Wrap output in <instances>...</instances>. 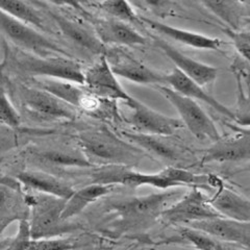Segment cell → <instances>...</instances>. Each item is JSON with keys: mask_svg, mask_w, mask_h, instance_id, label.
<instances>
[{"mask_svg": "<svg viewBox=\"0 0 250 250\" xmlns=\"http://www.w3.org/2000/svg\"><path fill=\"white\" fill-rule=\"evenodd\" d=\"M224 33L228 35L234 48L238 51L241 59L246 62H249V53H250V35L248 30H231L229 28H225Z\"/></svg>", "mask_w": 250, "mask_h": 250, "instance_id": "33", "label": "cell"}, {"mask_svg": "<svg viewBox=\"0 0 250 250\" xmlns=\"http://www.w3.org/2000/svg\"><path fill=\"white\" fill-rule=\"evenodd\" d=\"M74 250H97V248L95 246H92L91 244H87L84 245L83 247H80V248H76Z\"/></svg>", "mask_w": 250, "mask_h": 250, "instance_id": "36", "label": "cell"}, {"mask_svg": "<svg viewBox=\"0 0 250 250\" xmlns=\"http://www.w3.org/2000/svg\"><path fill=\"white\" fill-rule=\"evenodd\" d=\"M169 103L181 116V120L191 134L199 141L216 142L221 138L215 122L203 111V108L192 99L179 95L167 85H156Z\"/></svg>", "mask_w": 250, "mask_h": 250, "instance_id": "9", "label": "cell"}, {"mask_svg": "<svg viewBox=\"0 0 250 250\" xmlns=\"http://www.w3.org/2000/svg\"><path fill=\"white\" fill-rule=\"evenodd\" d=\"M104 57L117 77L138 84L164 85L165 83V74L148 67L121 47H107Z\"/></svg>", "mask_w": 250, "mask_h": 250, "instance_id": "13", "label": "cell"}, {"mask_svg": "<svg viewBox=\"0 0 250 250\" xmlns=\"http://www.w3.org/2000/svg\"><path fill=\"white\" fill-rule=\"evenodd\" d=\"M28 217L29 207L22 188L0 184V237L12 223Z\"/></svg>", "mask_w": 250, "mask_h": 250, "instance_id": "24", "label": "cell"}, {"mask_svg": "<svg viewBox=\"0 0 250 250\" xmlns=\"http://www.w3.org/2000/svg\"><path fill=\"white\" fill-rule=\"evenodd\" d=\"M165 83L168 84L167 87L179 94V95L192 99L196 103L197 101L205 103L214 108L219 114L234 120V115L230 108L222 104L220 101H218L212 95H209L208 93L203 90L201 85L192 81L191 78L187 77L176 68L172 70L170 73L165 74Z\"/></svg>", "mask_w": 250, "mask_h": 250, "instance_id": "22", "label": "cell"}, {"mask_svg": "<svg viewBox=\"0 0 250 250\" xmlns=\"http://www.w3.org/2000/svg\"><path fill=\"white\" fill-rule=\"evenodd\" d=\"M10 56L11 66L20 73L33 78H52L83 85L84 70L80 62L66 57H38L16 49Z\"/></svg>", "mask_w": 250, "mask_h": 250, "instance_id": "7", "label": "cell"}, {"mask_svg": "<svg viewBox=\"0 0 250 250\" xmlns=\"http://www.w3.org/2000/svg\"><path fill=\"white\" fill-rule=\"evenodd\" d=\"M21 115L13 104L0 80V124L12 128H20Z\"/></svg>", "mask_w": 250, "mask_h": 250, "instance_id": "31", "label": "cell"}, {"mask_svg": "<svg viewBox=\"0 0 250 250\" xmlns=\"http://www.w3.org/2000/svg\"><path fill=\"white\" fill-rule=\"evenodd\" d=\"M99 9L109 16V18L122 21L134 26V24H142L141 19L135 12L130 2L107 0V1L97 2ZM143 25V24H142Z\"/></svg>", "mask_w": 250, "mask_h": 250, "instance_id": "29", "label": "cell"}, {"mask_svg": "<svg viewBox=\"0 0 250 250\" xmlns=\"http://www.w3.org/2000/svg\"><path fill=\"white\" fill-rule=\"evenodd\" d=\"M87 244L89 242L83 243L81 238L72 236L43 238L31 240L28 250H74Z\"/></svg>", "mask_w": 250, "mask_h": 250, "instance_id": "30", "label": "cell"}, {"mask_svg": "<svg viewBox=\"0 0 250 250\" xmlns=\"http://www.w3.org/2000/svg\"><path fill=\"white\" fill-rule=\"evenodd\" d=\"M126 104L130 113L124 117V121L140 134L172 137L184 125L182 121L164 115L131 97Z\"/></svg>", "mask_w": 250, "mask_h": 250, "instance_id": "11", "label": "cell"}, {"mask_svg": "<svg viewBox=\"0 0 250 250\" xmlns=\"http://www.w3.org/2000/svg\"><path fill=\"white\" fill-rule=\"evenodd\" d=\"M250 158V134L248 129L239 135L220 138L208 147L201 164L243 163Z\"/></svg>", "mask_w": 250, "mask_h": 250, "instance_id": "18", "label": "cell"}, {"mask_svg": "<svg viewBox=\"0 0 250 250\" xmlns=\"http://www.w3.org/2000/svg\"><path fill=\"white\" fill-rule=\"evenodd\" d=\"M83 87L94 95L116 103L121 100L127 104L132 97L124 90L118 77L113 73L104 56L99 57L97 62L85 70Z\"/></svg>", "mask_w": 250, "mask_h": 250, "instance_id": "15", "label": "cell"}, {"mask_svg": "<svg viewBox=\"0 0 250 250\" xmlns=\"http://www.w3.org/2000/svg\"><path fill=\"white\" fill-rule=\"evenodd\" d=\"M25 189L39 194L50 195L58 198L68 200L75 192L74 188L69 183L62 181L57 175L47 172L26 169L16 173L14 176Z\"/></svg>", "mask_w": 250, "mask_h": 250, "instance_id": "20", "label": "cell"}, {"mask_svg": "<svg viewBox=\"0 0 250 250\" xmlns=\"http://www.w3.org/2000/svg\"><path fill=\"white\" fill-rule=\"evenodd\" d=\"M212 250H231V249H229V248H226L224 245H222V246H220V247L214 248V249H212Z\"/></svg>", "mask_w": 250, "mask_h": 250, "instance_id": "37", "label": "cell"}, {"mask_svg": "<svg viewBox=\"0 0 250 250\" xmlns=\"http://www.w3.org/2000/svg\"><path fill=\"white\" fill-rule=\"evenodd\" d=\"M216 217L221 216L210 207L208 198L198 188H191L189 192L165 208L161 215L166 223L182 226Z\"/></svg>", "mask_w": 250, "mask_h": 250, "instance_id": "12", "label": "cell"}, {"mask_svg": "<svg viewBox=\"0 0 250 250\" xmlns=\"http://www.w3.org/2000/svg\"><path fill=\"white\" fill-rule=\"evenodd\" d=\"M140 19L142 24H145L152 30H155L156 33L165 36L177 43L184 44L188 47H192V48L195 49L217 51L222 46V41L220 39L171 26L163 22L152 20L147 17H140Z\"/></svg>", "mask_w": 250, "mask_h": 250, "instance_id": "23", "label": "cell"}, {"mask_svg": "<svg viewBox=\"0 0 250 250\" xmlns=\"http://www.w3.org/2000/svg\"><path fill=\"white\" fill-rule=\"evenodd\" d=\"M76 144L94 167L135 168L147 154L113 130L103 126L78 132Z\"/></svg>", "mask_w": 250, "mask_h": 250, "instance_id": "2", "label": "cell"}, {"mask_svg": "<svg viewBox=\"0 0 250 250\" xmlns=\"http://www.w3.org/2000/svg\"><path fill=\"white\" fill-rule=\"evenodd\" d=\"M0 184L11 186V187H14V188H22V186L19 184V182L14 176L3 175V174H0ZM22 189H23V188H22Z\"/></svg>", "mask_w": 250, "mask_h": 250, "instance_id": "35", "label": "cell"}, {"mask_svg": "<svg viewBox=\"0 0 250 250\" xmlns=\"http://www.w3.org/2000/svg\"><path fill=\"white\" fill-rule=\"evenodd\" d=\"M35 130L12 128L0 124V156L16 150L22 145V136L30 135Z\"/></svg>", "mask_w": 250, "mask_h": 250, "instance_id": "32", "label": "cell"}, {"mask_svg": "<svg viewBox=\"0 0 250 250\" xmlns=\"http://www.w3.org/2000/svg\"><path fill=\"white\" fill-rule=\"evenodd\" d=\"M48 15L51 16L53 21L56 22L62 35L70 42L94 56H104L107 47L99 40L93 29L52 11H48Z\"/></svg>", "mask_w": 250, "mask_h": 250, "instance_id": "21", "label": "cell"}, {"mask_svg": "<svg viewBox=\"0 0 250 250\" xmlns=\"http://www.w3.org/2000/svg\"><path fill=\"white\" fill-rule=\"evenodd\" d=\"M31 233L28 219H23L18 222V231L16 236L11 239L9 250H28Z\"/></svg>", "mask_w": 250, "mask_h": 250, "instance_id": "34", "label": "cell"}, {"mask_svg": "<svg viewBox=\"0 0 250 250\" xmlns=\"http://www.w3.org/2000/svg\"><path fill=\"white\" fill-rule=\"evenodd\" d=\"M34 87L52 94L53 96L82 111L92 118L104 121L122 120L116 101L100 98L88 92L83 85L52 78H33Z\"/></svg>", "mask_w": 250, "mask_h": 250, "instance_id": "3", "label": "cell"}, {"mask_svg": "<svg viewBox=\"0 0 250 250\" xmlns=\"http://www.w3.org/2000/svg\"><path fill=\"white\" fill-rule=\"evenodd\" d=\"M179 189L164 190L144 196H127L106 200L101 209L99 229L120 237L144 231L153 226L172 201L178 200L184 192Z\"/></svg>", "mask_w": 250, "mask_h": 250, "instance_id": "1", "label": "cell"}, {"mask_svg": "<svg viewBox=\"0 0 250 250\" xmlns=\"http://www.w3.org/2000/svg\"><path fill=\"white\" fill-rule=\"evenodd\" d=\"M151 39L155 46L174 62L177 70L195 83H197L202 88L217 78L218 69L216 67L186 56L185 53L179 51L174 46L170 45L167 41L158 36H151Z\"/></svg>", "mask_w": 250, "mask_h": 250, "instance_id": "17", "label": "cell"}, {"mask_svg": "<svg viewBox=\"0 0 250 250\" xmlns=\"http://www.w3.org/2000/svg\"><path fill=\"white\" fill-rule=\"evenodd\" d=\"M29 207L28 222L31 239L64 237L81 229V226L62 220L67 200L50 195L25 193Z\"/></svg>", "mask_w": 250, "mask_h": 250, "instance_id": "5", "label": "cell"}, {"mask_svg": "<svg viewBox=\"0 0 250 250\" xmlns=\"http://www.w3.org/2000/svg\"><path fill=\"white\" fill-rule=\"evenodd\" d=\"M85 171H87L85 174L91 177L92 184L114 187L125 186L131 188V189H137L142 186H151L161 190L178 189L173 183L164 176L162 172L147 174L125 166H101Z\"/></svg>", "mask_w": 250, "mask_h": 250, "instance_id": "10", "label": "cell"}, {"mask_svg": "<svg viewBox=\"0 0 250 250\" xmlns=\"http://www.w3.org/2000/svg\"><path fill=\"white\" fill-rule=\"evenodd\" d=\"M246 2L238 1H205L202 2L208 9L220 18L231 30H241L243 23V10Z\"/></svg>", "mask_w": 250, "mask_h": 250, "instance_id": "28", "label": "cell"}, {"mask_svg": "<svg viewBox=\"0 0 250 250\" xmlns=\"http://www.w3.org/2000/svg\"><path fill=\"white\" fill-rule=\"evenodd\" d=\"M93 30L104 45L134 47L146 45L147 39L136 28L113 18H91Z\"/></svg>", "mask_w": 250, "mask_h": 250, "instance_id": "19", "label": "cell"}, {"mask_svg": "<svg viewBox=\"0 0 250 250\" xmlns=\"http://www.w3.org/2000/svg\"><path fill=\"white\" fill-rule=\"evenodd\" d=\"M21 156L29 169L44 171L53 175L75 169L95 168L76 142L74 144L62 142L28 144L22 150Z\"/></svg>", "mask_w": 250, "mask_h": 250, "instance_id": "4", "label": "cell"}, {"mask_svg": "<svg viewBox=\"0 0 250 250\" xmlns=\"http://www.w3.org/2000/svg\"><path fill=\"white\" fill-rule=\"evenodd\" d=\"M120 136L128 142L139 147L147 156L165 163L168 167H182L188 160V153L184 147L170 140L171 137L140 134L136 131H121Z\"/></svg>", "mask_w": 250, "mask_h": 250, "instance_id": "14", "label": "cell"}, {"mask_svg": "<svg viewBox=\"0 0 250 250\" xmlns=\"http://www.w3.org/2000/svg\"><path fill=\"white\" fill-rule=\"evenodd\" d=\"M0 31L17 47V49L42 58H72L65 48L46 37L42 31L16 20L2 11H0Z\"/></svg>", "mask_w": 250, "mask_h": 250, "instance_id": "8", "label": "cell"}, {"mask_svg": "<svg viewBox=\"0 0 250 250\" xmlns=\"http://www.w3.org/2000/svg\"><path fill=\"white\" fill-rule=\"evenodd\" d=\"M0 250H9V246H7V247H5V248H2V249H0Z\"/></svg>", "mask_w": 250, "mask_h": 250, "instance_id": "38", "label": "cell"}, {"mask_svg": "<svg viewBox=\"0 0 250 250\" xmlns=\"http://www.w3.org/2000/svg\"><path fill=\"white\" fill-rule=\"evenodd\" d=\"M12 92L22 113L30 120L40 123H56L74 121L77 118L78 112L74 107L34 85L18 83L12 89Z\"/></svg>", "mask_w": 250, "mask_h": 250, "instance_id": "6", "label": "cell"}, {"mask_svg": "<svg viewBox=\"0 0 250 250\" xmlns=\"http://www.w3.org/2000/svg\"><path fill=\"white\" fill-rule=\"evenodd\" d=\"M208 202L221 217L240 222L250 221L249 199L223 184L218 186L217 192L208 199Z\"/></svg>", "mask_w": 250, "mask_h": 250, "instance_id": "25", "label": "cell"}, {"mask_svg": "<svg viewBox=\"0 0 250 250\" xmlns=\"http://www.w3.org/2000/svg\"><path fill=\"white\" fill-rule=\"evenodd\" d=\"M219 242L236 244L249 249L250 222H240L224 217H216L186 225Z\"/></svg>", "mask_w": 250, "mask_h": 250, "instance_id": "16", "label": "cell"}, {"mask_svg": "<svg viewBox=\"0 0 250 250\" xmlns=\"http://www.w3.org/2000/svg\"><path fill=\"white\" fill-rule=\"evenodd\" d=\"M115 189L114 186L88 184L80 190H75L66 203L62 213V220L69 221L74 216L80 215L92 203L104 198Z\"/></svg>", "mask_w": 250, "mask_h": 250, "instance_id": "26", "label": "cell"}, {"mask_svg": "<svg viewBox=\"0 0 250 250\" xmlns=\"http://www.w3.org/2000/svg\"><path fill=\"white\" fill-rule=\"evenodd\" d=\"M0 11L43 33L47 31L41 14L28 2L18 1V0H0Z\"/></svg>", "mask_w": 250, "mask_h": 250, "instance_id": "27", "label": "cell"}]
</instances>
